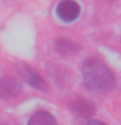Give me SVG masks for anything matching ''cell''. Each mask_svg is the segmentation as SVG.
I'll use <instances>...</instances> for the list:
<instances>
[{
    "mask_svg": "<svg viewBox=\"0 0 121 125\" xmlns=\"http://www.w3.org/2000/svg\"><path fill=\"white\" fill-rule=\"evenodd\" d=\"M70 108L80 116H83V117H89L94 113V105L91 104V102L86 99H77L76 102H73L70 104Z\"/></svg>",
    "mask_w": 121,
    "mask_h": 125,
    "instance_id": "cell-6",
    "label": "cell"
},
{
    "mask_svg": "<svg viewBox=\"0 0 121 125\" xmlns=\"http://www.w3.org/2000/svg\"><path fill=\"white\" fill-rule=\"evenodd\" d=\"M86 125H105V124L101 123V121H98V120H91V121H89Z\"/></svg>",
    "mask_w": 121,
    "mask_h": 125,
    "instance_id": "cell-8",
    "label": "cell"
},
{
    "mask_svg": "<svg viewBox=\"0 0 121 125\" xmlns=\"http://www.w3.org/2000/svg\"><path fill=\"white\" fill-rule=\"evenodd\" d=\"M21 93V83L10 77L0 78V99L9 100L18 96Z\"/></svg>",
    "mask_w": 121,
    "mask_h": 125,
    "instance_id": "cell-4",
    "label": "cell"
},
{
    "mask_svg": "<svg viewBox=\"0 0 121 125\" xmlns=\"http://www.w3.org/2000/svg\"><path fill=\"white\" fill-rule=\"evenodd\" d=\"M27 125H57V121L50 112L39 111L30 117Z\"/></svg>",
    "mask_w": 121,
    "mask_h": 125,
    "instance_id": "cell-5",
    "label": "cell"
},
{
    "mask_svg": "<svg viewBox=\"0 0 121 125\" xmlns=\"http://www.w3.org/2000/svg\"><path fill=\"white\" fill-rule=\"evenodd\" d=\"M82 78L85 87L96 94L111 91L115 85V76L101 60L89 57L82 65Z\"/></svg>",
    "mask_w": 121,
    "mask_h": 125,
    "instance_id": "cell-1",
    "label": "cell"
},
{
    "mask_svg": "<svg viewBox=\"0 0 121 125\" xmlns=\"http://www.w3.org/2000/svg\"><path fill=\"white\" fill-rule=\"evenodd\" d=\"M80 5L76 1H70V0L59 3V5L56 7V14L64 22H72L74 20H77L80 16Z\"/></svg>",
    "mask_w": 121,
    "mask_h": 125,
    "instance_id": "cell-3",
    "label": "cell"
},
{
    "mask_svg": "<svg viewBox=\"0 0 121 125\" xmlns=\"http://www.w3.org/2000/svg\"><path fill=\"white\" fill-rule=\"evenodd\" d=\"M17 72H18L20 76L23 78V81L27 82L30 86H33V87L40 90V91H47V90H48L46 81L43 80V78L39 76L35 70L31 69L30 66H27L25 64H20L18 68H17Z\"/></svg>",
    "mask_w": 121,
    "mask_h": 125,
    "instance_id": "cell-2",
    "label": "cell"
},
{
    "mask_svg": "<svg viewBox=\"0 0 121 125\" xmlns=\"http://www.w3.org/2000/svg\"><path fill=\"white\" fill-rule=\"evenodd\" d=\"M57 48L60 52H74L78 50V46H76L70 41H59L57 42Z\"/></svg>",
    "mask_w": 121,
    "mask_h": 125,
    "instance_id": "cell-7",
    "label": "cell"
}]
</instances>
